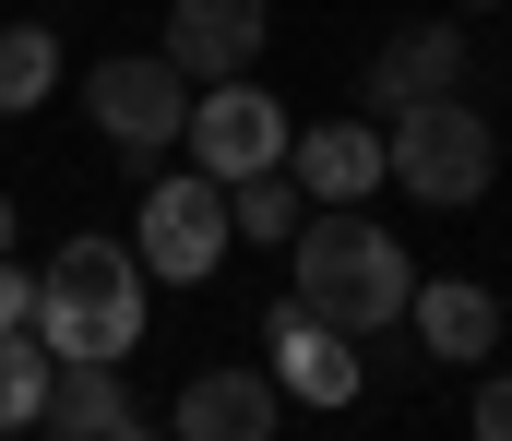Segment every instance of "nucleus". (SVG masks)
<instances>
[{
	"label": "nucleus",
	"mask_w": 512,
	"mask_h": 441,
	"mask_svg": "<svg viewBox=\"0 0 512 441\" xmlns=\"http://www.w3.org/2000/svg\"><path fill=\"white\" fill-rule=\"evenodd\" d=\"M286 298L298 310H322V322H346L358 346L417 310V263H405V239H393L370 203H310V227L286 239Z\"/></svg>",
	"instance_id": "f257e3e1"
},
{
	"label": "nucleus",
	"mask_w": 512,
	"mask_h": 441,
	"mask_svg": "<svg viewBox=\"0 0 512 441\" xmlns=\"http://www.w3.org/2000/svg\"><path fill=\"white\" fill-rule=\"evenodd\" d=\"M143 251L120 239H60L48 251V275H36V334H48V358H131L143 346Z\"/></svg>",
	"instance_id": "f03ea898"
},
{
	"label": "nucleus",
	"mask_w": 512,
	"mask_h": 441,
	"mask_svg": "<svg viewBox=\"0 0 512 441\" xmlns=\"http://www.w3.org/2000/svg\"><path fill=\"white\" fill-rule=\"evenodd\" d=\"M131 251H143L155 287H203V275L239 251V203H227V179H215V167H167V179H143Z\"/></svg>",
	"instance_id": "7ed1b4c3"
},
{
	"label": "nucleus",
	"mask_w": 512,
	"mask_h": 441,
	"mask_svg": "<svg viewBox=\"0 0 512 441\" xmlns=\"http://www.w3.org/2000/svg\"><path fill=\"white\" fill-rule=\"evenodd\" d=\"M382 132H393V191H417V203H441V215L501 179V144H489V120H477L465 96H429V108L382 120Z\"/></svg>",
	"instance_id": "20e7f679"
},
{
	"label": "nucleus",
	"mask_w": 512,
	"mask_h": 441,
	"mask_svg": "<svg viewBox=\"0 0 512 441\" xmlns=\"http://www.w3.org/2000/svg\"><path fill=\"white\" fill-rule=\"evenodd\" d=\"M84 120L120 155H167V144H191V72L167 48H120V60L84 72Z\"/></svg>",
	"instance_id": "39448f33"
},
{
	"label": "nucleus",
	"mask_w": 512,
	"mask_h": 441,
	"mask_svg": "<svg viewBox=\"0 0 512 441\" xmlns=\"http://www.w3.org/2000/svg\"><path fill=\"white\" fill-rule=\"evenodd\" d=\"M286 155H298V132H286V108L262 96L251 72L191 96V167H215V179H262V167H286Z\"/></svg>",
	"instance_id": "423d86ee"
},
{
	"label": "nucleus",
	"mask_w": 512,
	"mask_h": 441,
	"mask_svg": "<svg viewBox=\"0 0 512 441\" xmlns=\"http://www.w3.org/2000/svg\"><path fill=\"white\" fill-rule=\"evenodd\" d=\"M262 334H274V382H286V406H358L370 358H358V334H346V322H322V310L274 298V310H262Z\"/></svg>",
	"instance_id": "0eeeda50"
},
{
	"label": "nucleus",
	"mask_w": 512,
	"mask_h": 441,
	"mask_svg": "<svg viewBox=\"0 0 512 441\" xmlns=\"http://www.w3.org/2000/svg\"><path fill=\"white\" fill-rule=\"evenodd\" d=\"M274 418H286V382L274 370H191L179 406H167L179 441H274Z\"/></svg>",
	"instance_id": "6e6552de"
},
{
	"label": "nucleus",
	"mask_w": 512,
	"mask_h": 441,
	"mask_svg": "<svg viewBox=\"0 0 512 441\" xmlns=\"http://www.w3.org/2000/svg\"><path fill=\"white\" fill-rule=\"evenodd\" d=\"M262 24H274V0H179L167 12V60L191 84H239L262 60Z\"/></svg>",
	"instance_id": "1a4fd4ad"
},
{
	"label": "nucleus",
	"mask_w": 512,
	"mask_h": 441,
	"mask_svg": "<svg viewBox=\"0 0 512 441\" xmlns=\"http://www.w3.org/2000/svg\"><path fill=\"white\" fill-rule=\"evenodd\" d=\"M429 96H465V36H453V24H393L382 48H370V108L405 120V108H429Z\"/></svg>",
	"instance_id": "9d476101"
},
{
	"label": "nucleus",
	"mask_w": 512,
	"mask_h": 441,
	"mask_svg": "<svg viewBox=\"0 0 512 441\" xmlns=\"http://www.w3.org/2000/svg\"><path fill=\"white\" fill-rule=\"evenodd\" d=\"M286 167H298L310 203H370V191L393 179V132H382V120H310Z\"/></svg>",
	"instance_id": "9b49d317"
},
{
	"label": "nucleus",
	"mask_w": 512,
	"mask_h": 441,
	"mask_svg": "<svg viewBox=\"0 0 512 441\" xmlns=\"http://www.w3.org/2000/svg\"><path fill=\"white\" fill-rule=\"evenodd\" d=\"M417 358H441V370H477L489 346H501V298L477 287V275H441V287H417Z\"/></svg>",
	"instance_id": "f8f14e48"
},
{
	"label": "nucleus",
	"mask_w": 512,
	"mask_h": 441,
	"mask_svg": "<svg viewBox=\"0 0 512 441\" xmlns=\"http://www.w3.org/2000/svg\"><path fill=\"white\" fill-rule=\"evenodd\" d=\"M120 418H131L120 358H60V382H48V441H108Z\"/></svg>",
	"instance_id": "ddd939ff"
},
{
	"label": "nucleus",
	"mask_w": 512,
	"mask_h": 441,
	"mask_svg": "<svg viewBox=\"0 0 512 441\" xmlns=\"http://www.w3.org/2000/svg\"><path fill=\"white\" fill-rule=\"evenodd\" d=\"M48 96H60V36L48 24H0V120H24Z\"/></svg>",
	"instance_id": "4468645a"
},
{
	"label": "nucleus",
	"mask_w": 512,
	"mask_h": 441,
	"mask_svg": "<svg viewBox=\"0 0 512 441\" xmlns=\"http://www.w3.org/2000/svg\"><path fill=\"white\" fill-rule=\"evenodd\" d=\"M227 203H239V239H262V251H286V239L310 227V191H298V167H262V179H227Z\"/></svg>",
	"instance_id": "2eb2a0df"
},
{
	"label": "nucleus",
	"mask_w": 512,
	"mask_h": 441,
	"mask_svg": "<svg viewBox=\"0 0 512 441\" xmlns=\"http://www.w3.org/2000/svg\"><path fill=\"white\" fill-rule=\"evenodd\" d=\"M48 382H60L48 334H0V430H48Z\"/></svg>",
	"instance_id": "dca6fc26"
},
{
	"label": "nucleus",
	"mask_w": 512,
	"mask_h": 441,
	"mask_svg": "<svg viewBox=\"0 0 512 441\" xmlns=\"http://www.w3.org/2000/svg\"><path fill=\"white\" fill-rule=\"evenodd\" d=\"M0 334H36V275L12 263V239H0Z\"/></svg>",
	"instance_id": "f3484780"
},
{
	"label": "nucleus",
	"mask_w": 512,
	"mask_h": 441,
	"mask_svg": "<svg viewBox=\"0 0 512 441\" xmlns=\"http://www.w3.org/2000/svg\"><path fill=\"white\" fill-rule=\"evenodd\" d=\"M477 441H512V370L477 382Z\"/></svg>",
	"instance_id": "a211bd4d"
},
{
	"label": "nucleus",
	"mask_w": 512,
	"mask_h": 441,
	"mask_svg": "<svg viewBox=\"0 0 512 441\" xmlns=\"http://www.w3.org/2000/svg\"><path fill=\"white\" fill-rule=\"evenodd\" d=\"M108 441H179V430H167V418H120Z\"/></svg>",
	"instance_id": "6ab92c4d"
},
{
	"label": "nucleus",
	"mask_w": 512,
	"mask_h": 441,
	"mask_svg": "<svg viewBox=\"0 0 512 441\" xmlns=\"http://www.w3.org/2000/svg\"><path fill=\"white\" fill-rule=\"evenodd\" d=\"M0 239H12V203H0Z\"/></svg>",
	"instance_id": "aec40b11"
},
{
	"label": "nucleus",
	"mask_w": 512,
	"mask_h": 441,
	"mask_svg": "<svg viewBox=\"0 0 512 441\" xmlns=\"http://www.w3.org/2000/svg\"><path fill=\"white\" fill-rule=\"evenodd\" d=\"M465 12H489V0H465Z\"/></svg>",
	"instance_id": "412c9836"
}]
</instances>
